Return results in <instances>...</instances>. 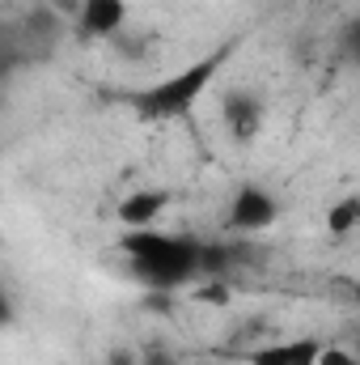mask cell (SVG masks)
Instances as JSON below:
<instances>
[{"mask_svg": "<svg viewBox=\"0 0 360 365\" xmlns=\"http://www.w3.org/2000/svg\"><path fill=\"white\" fill-rule=\"evenodd\" d=\"M119 251L127 259V272L144 289H182L203 276V242L191 234H174L162 225L123 230Z\"/></svg>", "mask_w": 360, "mask_h": 365, "instance_id": "1", "label": "cell"}, {"mask_svg": "<svg viewBox=\"0 0 360 365\" xmlns=\"http://www.w3.org/2000/svg\"><path fill=\"white\" fill-rule=\"evenodd\" d=\"M229 60H233V43H225V47H216V51H208V56L182 64V68L157 77V81H149V86H140V90H127L123 102H127L132 115L144 119V123L182 119V115H191V110L199 106V98L212 90V81L221 77V68H225Z\"/></svg>", "mask_w": 360, "mask_h": 365, "instance_id": "2", "label": "cell"}, {"mask_svg": "<svg viewBox=\"0 0 360 365\" xmlns=\"http://www.w3.org/2000/svg\"><path fill=\"white\" fill-rule=\"evenodd\" d=\"M280 221V200L275 191H268L263 182H242L233 195H229V208H225V225L233 234H263Z\"/></svg>", "mask_w": 360, "mask_h": 365, "instance_id": "3", "label": "cell"}, {"mask_svg": "<svg viewBox=\"0 0 360 365\" xmlns=\"http://www.w3.org/2000/svg\"><path fill=\"white\" fill-rule=\"evenodd\" d=\"M170 204H174V195L166 187H136V191H127L119 200L115 221L123 230H149V225H162V217L170 212Z\"/></svg>", "mask_w": 360, "mask_h": 365, "instance_id": "4", "label": "cell"}, {"mask_svg": "<svg viewBox=\"0 0 360 365\" xmlns=\"http://www.w3.org/2000/svg\"><path fill=\"white\" fill-rule=\"evenodd\" d=\"M73 17L85 38H115L127 26V0H81Z\"/></svg>", "mask_w": 360, "mask_h": 365, "instance_id": "5", "label": "cell"}, {"mask_svg": "<svg viewBox=\"0 0 360 365\" xmlns=\"http://www.w3.org/2000/svg\"><path fill=\"white\" fill-rule=\"evenodd\" d=\"M322 340L318 336H292V340H275L250 353V365H318Z\"/></svg>", "mask_w": 360, "mask_h": 365, "instance_id": "6", "label": "cell"}, {"mask_svg": "<svg viewBox=\"0 0 360 365\" xmlns=\"http://www.w3.org/2000/svg\"><path fill=\"white\" fill-rule=\"evenodd\" d=\"M225 128H229L238 140H250V136L263 128V102L246 90H233L225 98Z\"/></svg>", "mask_w": 360, "mask_h": 365, "instance_id": "7", "label": "cell"}, {"mask_svg": "<svg viewBox=\"0 0 360 365\" xmlns=\"http://www.w3.org/2000/svg\"><path fill=\"white\" fill-rule=\"evenodd\" d=\"M356 225H360V195H344L339 204L327 208V234L344 238V234H352Z\"/></svg>", "mask_w": 360, "mask_h": 365, "instance_id": "8", "label": "cell"}, {"mask_svg": "<svg viewBox=\"0 0 360 365\" xmlns=\"http://www.w3.org/2000/svg\"><path fill=\"white\" fill-rule=\"evenodd\" d=\"M318 365H360L348 349H331V344H322V353H318Z\"/></svg>", "mask_w": 360, "mask_h": 365, "instance_id": "9", "label": "cell"}, {"mask_svg": "<svg viewBox=\"0 0 360 365\" xmlns=\"http://www.w3.org/2000/svg\"><path fill=\"white\" fill-rule=\"evenodd\" d=\"M13 314H17V310H13V297L0 289V327H9V323H13Z\"/></svg>", "mask_w": 360, "mask_h": 365, "instance_id": "10", "label": "cell"}, {"mask_svg": "<svg viewBox=\"0 0 360 365\" xmlns=\"http://www.w3.org/2000/svg\"><path fill=\"white\" fill-rule=\"evenodd\" d=\"M106 365H140V357H136V353H110Z\"/></svg>", "mask_w": 360, "mask_h": 365, "instance_id": "11", "label": "cell"}]
</instances>
